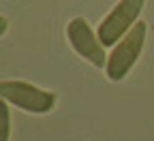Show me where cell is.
<instances>
[{
  "mask_svg": "<svg viewBox=\"0 0 154 141\" xmlns=\"http://www.w3.org/2000/svg\"><path fill=\"white\" fill-rule=\"evenodd\" d=\"M7 30H9V19L5 15H0V36H5Z\"/></svg>",
  "mask_w": 154,
  "mask_h": 141,
  "instance_id": "6",
  "label": "cell"
},
{
  "mask_svg": "<svg viewBox=\"0 0 154 141\" xmlns=\"http://www.w3.org/2000/svg\"><path fill=\"white\" fill-rule=\"evenodd\" d=\"M146 34H148V26L146 22H137L126 36H122L118 43L113 45L111 54L107 56V64H105V75L109 81H122V79L131 73V69L137 64V60L143 51V43H146Z\"/></svg>",
  "mask_w": 154,
  "mask_h": 141,
  "instance_id": "1",
  "label": "cell"
},
{
  "mask_svg": "<svg viewBox=\"0 0 154 141\" xmlns=\"http://www.w3.org/2000/svg\"><path fill=\"white\" fill-rule=\"evenodd\" d=\"M146 7V0H120L99 24V38L105 47H113L128 30L139 22V15Z\"/></svg>",
  "mask_w": 154,
  "mask_h": 141,
  "instance_id": "3",
  "label": "cell"
},
{
  "mask_svg": "<svg viewBox=\"0 0 154 141\" xmlns=\"http://www.w3.org/2000/svg\"><path fill=\"white\" fill-rule=\"evenodd\" d=\"M0 98L7 103L15 105L26 113L34 115H45L56 107V92L43 90L30 81H22V79H5L0 81Z\"/></svg>",
  "mask_w": 154,
  "mask_h": 141,
  "instance_id": "2",
  "label": "cell"
},
{
  "mask_svg": "<svg viewBox=\"0 0 154 141\" xmlns=\"http://www.w3.org/2000/svg\"><path fill=\"white\" fill-rule=\"evenodd\" d=\"M11 139V111L9 103L0 98V141H9Z\"/></svg>",
  "mask_w": 154,
  "mask_h": 141,
  "instance_id": "5",
  "label": "cell"
},
{
  "mask_svg": "<svg viewBox=\"0 0 154 141\" xmlns=\"http://www.w3.org/2000/svg\"><path fill=\"white\" fill-rule=\"evenodd\" d=\"M66 38H69V45L73 47V51L79 58L88 60L96 69H105V64H107L105 45L101 43L99 34H94V30L86 22V17H73L66 24Z\"/></svg>",
  "mask_w": 154,
  "mask_h": 141,
  "instance_id": "4",
  "label": "cell"
}]
</instances>
